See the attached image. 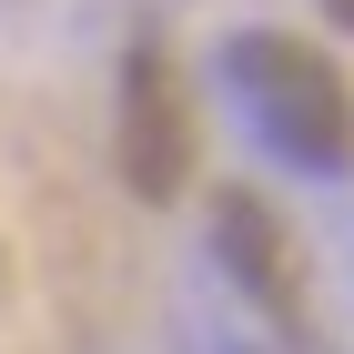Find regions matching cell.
<instances>
[{
	"label": "cell",
	"instance_id": "1",
	"mask_svg": "<svg viewBox=\"0 0 354 354\" xmlns=\"http://www.w3.org/2000/svg\"><path fill=\"white\" fill-rule=\"evenodd\" d=\"M223 82L233 102L253 111V132L304 172H354V91L314 41L294 30H243L233 51H223Z\"/></svg>",
	"mask_w": 354,
	"mask_h": 354
},
{
	"label": "cell",
	"instance_id": "3",
	"mask_svg": "<svg viewBox=\"0 0 354 354\" xmlns=\"http://www.w3.org/2000/svg\"><path fill=\"white\" fill-rule=\"evenodd\" d=\"M213 243H223V263L243 273V294L263 304L273 324H304V263H294V243H283V223L263 213V192H223Z\"/></svg>",
	"mask_w": 354,
	"mask_h": 354
},
{
	"label": "cell",
	"instance_id": "4",
	"mask_svg": "<svg viewBox=\"0 0 354 354\" xmlns=\"http://www.w3.org/2000/svg\"><path fill=\"white\" fill-rule=\"evenodd\" d=\"M324 21H334V30H354V0H324Z\"/></svg>",
	"mask_w": 354,
	"mask_h": 354
},
{
	"label": "cell",
	"instance_id": "2",
	"mask_svg": "<svg viewBox=\"0 0 354 354\" xmlns=\"http://www.w3.org/2000/svg\"><path fill=\"white\" fill-rule=\"evenodd\" d=\"M122 183L142 203H172L192 183V102H183V71H172L162 41L122 51Z\"/></svg>",
	"mask_w": 354,
	"mask_h": 354
}]
</instances>
